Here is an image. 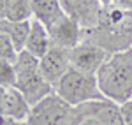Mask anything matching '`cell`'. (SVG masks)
Instances as JSON below:
<instances>
[{
  "mask_svg": "<svg viewBox=\"0 0 132 125\" xmlns=\"http://www.w3.org/2000/svg\"><path fill=\"white\" fill-rule=\"evenodd\" d=\"M97 2L101 4L102 7H106V5H111V4H113V0H97Z\"/></svg>",
  "mask_w": 132,
  "mask_h": 125,
  "instance_id": "24",
  "label": "cell"
},
{
  "mask_svg": "<svg viewBox=\"0 0 132 125\" xmlns=\"http://www.w3.org/2000/svg\"><path fill=\"white\" fill-rule=\"evenodd\" d=\"M32 106L28 101L23 97L18 88H5V95L2 101V107H0V116H5L11 120H18V122H27V118L30 115Z\"/></svg>",
  "mask_w": 132,
  "mask_h": 125,
  "instance_id": "11",
  "label": "cell"
},
{
  "mask_svg": "<svg viewBox=\"0 0 132 125\" xmlns=\"http://www.w3.org/2000/svg\"><path fill=\"white\" fill-rule=\"evenodd\" d=\"M0 125H28L27 122H18V120H11L5 116H0Z\"/></svg>",
  "mask_w": 132,
  "mask_h": 125,
  "instance_id": "20",
  "label": "cell"
},
{
  "mask_svg": "<svg viewBox=\"0 0 132 125\" xmlns=\"http://www.w3.org/2000/svg\"><path fill=\"white\" fill-rule=\"evenodd\" d=\"M34 18L30 0H5V20L30 21Z\"/></svg>",
  "mask_w": 132,
  "mask_h": 125,
  "instance_id": "15",
  "label": "cell"
},
{
  "mask_svg": "<svg viewBox=\"0 0 132 125\" xmlns=\"http://www.w3.org/2000/svg\"><path fill=\"white\" fill-rule=\"evenodd\" d=\"M71 69V53L69 49L51 46L50 51L42 58H39V71L42 78L55 88L58 81L65 76V72Z\"/></svg>",
  "mask_w": 132,
  "mask_h": 125,
  "instance_id": "8",
  "label": "cell"
},
{
  "mask_svg": "<svg viewBox=\"0 0 132 125\" xmlns=\"http://www.w3.org/2000/svg\"><path fill=\"white\" fill-rule=\"evenodd\" d=\"M55 94L60 95L62 99L67 104H71L72 107L83 104V102L106 99L102 95L101 88H99L97 76L76 71L72 67L65 72V76L55 86Z\"/></svg>",
  "mask_w": 132,
  "mask_h": 125,
  "instance_id": "4",
  "label": "cell"
},
{
  "mask_svg": "<svg viewBox=\"0 0 132 125\" xmlns=\"http://www.w3.org/2000/svg\"><path fill=\"white\" fill-rule=\"evenodd\" d=\"M50 48H51V39H50L48 27L42 25L39 20L32 18L30 32H28L27 42H25V51H28L30 55L37 56V58H42L46 53L50 51Z\"/></svg>",
  "mask_w": 132,
  "mask_h": 125,
  "instance_id": "12",
  "label": "cell"
},
{
  "mask_svg": "<svg viewBox=\"0 0 132 125\" xmlns=\"http://www.w3.org/2000/svg\"><path fill=\"white\" fill-rule=\"evenodd\" d=\"M14 67H16V86L14 88H18L23 94V97L28 101L30 106L37 104L39 101L55 92V88L42 78L37 56L23 49L18 53Z\"/></svg>",
  "mask_w": 132,
  "mask_h": 125,
  "instance_id": "3",
  "label": "cell"
},
{
  "mask_svg": "<svg viewBox=\"0 0 132 125\" xmlns=\"http://www.w3.org/2000/svg\"><path fill=\"white\" fill-rule=\"evenodd\" d=\"M48 32H50L51 46H56V48H63L71 51L83 42V28L67 14H63L53 25H50Z\"/></svg>",
  "mask_w": 132,
  "mask_h": 125,
  "instance_id": "9",
  "label": "cell"
},
{
  "mask_svg": "<svg viewBox=\"0 0 132 125\" xmlns=\"http://www.w3.org/2000/svg\"><path fill=\"white\" fill-rule=\"evenodd\" d=\"M74 107L55 92L32 106L27 118L28 125H72Z\"/></svg>",
  "mask_w": 132,
  "mask_h": 125,
  "instance_id": "5",
  "label": "cell"
},
{
  "mask_svg": "<svg viewBox=\"0 0 132 125\" xmlns=\"http://www.w3.org/2000/svg\"><path fill=\"white\" fill-rule=\"evenodd\" d=\"M130 49H132V48H130Z\"/></svg>",
  "mask_w": 132,
  "mask_h": 125,
  "instance_id": "25",
  "label": "cell"
},
{
  "mask_svg": "<svg viewBox=\"0 0 132 125\" xmlns=\"http://www.w3.org/2000/svg\"><path fill=\"white\" fill-rule=\"evenodd\" d=\"M120 111H122V118L125 125H132V99L120 106Z\"/></svg>",
  "mask_w": 132,
  "mask_h": 125,
  "instance_id": "18",
  "label": "cell"
},
{
  "mask_svg": "<svg viewBox=\"0 0 132 125\" xmlns=\"http://www.w3.org/2000/svg\"><path fill=\"white\" fill-rule=\"evenodd\" d=\"M78 125H101V123L95 122V120H83V122H79Z\"/></svg>",
  "mask_w": 132,
  "mask_h": 125,
  "instance_id": "22",
  "label": "cell"
},
{
  "mask_svg": "<svg viewBox=\"0 0 132 125\" xmlns=\"http://www.w3.org/2000/svg\"><path fill=\"white\" fill-rule=\"evenodd\" d=\"M69 53H71L72 69L86 72V74H93V76L99 72L102 63L106 62L108 56H109V53L106 49H102L101 46H97L93 42H88V41H83L81 44H78Z\"/></svg>",
  "mask_w": 132,
  "mask_h": 125,
  "instance_id": "7",
  "label": "cell"
},
{
  "mask_svg": "<svg viewBox=\"0 0 132 125\" xmlns=\"http://www.w3.org/2000/svg\"><path fill=\"white\" fill-rule=\"evenodd\" d=\"M0 85L4 88L16 86V67H14V62L0 60Z\"/></svg>",
  "mask_w": 132,
  "mask_h": 125,
  "instance_id": "16",
  "label": "cell"
},
{
  "mask_svg": "<svg viewBox=\"0 0 132 125\" xmlns=\"http://www.w3.org/2000/svg\"><path fill=\"white\" fill-rule=\"evenodd\" d=\"M113 5L123 11H132V0H113Z\"/></svg>",
  "mask_w": 132,
  "mask_h": 125,
  "instance_id": "19",
  "label": "cell"
},
{
  "mask_svg": "<svg viewBox=\"0 0 132 125\" xmlns=\"http://www.w3.org/2000/svg\"><path fill=\"white\" fill-rule=\"evenodd\" d=\"M4 95H5V88L0 85V107H2V101H4Z\"/></svg>",
  "mask_w": 132,
  "mask_h": 125,
  "instance_id": "23",
  "label": "cell"
},
{
  "mask_svg": "<svg viewBox=\"0 0 132 125\" xmlns=\"http://www.w3.org/2000/svg\"><path fill=\"white\" fill-rule=\"evenodd\" d=\"M5 20V0H0V21Z\"/></svg>",
  "mask_w": 132,
  "mask_h": 125,
  "instance_id": "21",
  "label": "cell"
},
{
  "mask_svg": "<svg viewBox=\"0 0 132 125\" xmlns=\"http://www.w3.org/2000/svg\"><path fill=\"white\" fill-rule=\"evenodd\" d=\"M83 120H95L101 125H125L120 111V104L109 99L90 101L76 106L72 111V125H78Z\"/></svg>",
  "mask_w": 132,
  "mask_h": 125,
  "instance_id": "6",
  "label": "cell"
},
{
  "mask_svg": "<svg viewBox=\"0 0 132 125\" xmlns=\"http://www.w3.org/2000/svg\"><path fill=\"white\" fill-rule=\"evenodd\" d=\"M83 41L101 46L109 55L130 49L132 11H123L113 4L102 7L97 27L92 30H83Z\"/></svg>",
  "mask_w": 132,
  "mask_h": 125,
  "instance_id": "1",
  "label": "cell"
},
{
  "mask_svg": "<svg viewBox=\"0 0 132 125\" xmlns=\"http://www.w3.org/2000/svg\"><path fill=\"white\" fill-rule=\"evenodd\" d=\"M18 58V51L14 48V44L11 39L0 32V60H9V62H16Z\"/></svg>",
  "mask_w": 132,
  "mask_h": 125,
  "instance_id": "17",
  "label": "cell"
},
{
  "mask_svg": "<svg viewBox=\"0 0 132 125\" xmlns=\"http://www.w3.org/2000/svg\"><path fill=\"white\" fill-rule=\"evenodd\" d=\"M97 83L102 95L122 106L132 99V49L111 53L99 69Z\"/></svg>",
  "mask_w": 132,
  "mask_h": 125,
  "instance_id": "2",
  "label": "cell"
},
{
  "mask_svg": "<svg viewBox=\"0 0 132 125\" xmlns=\"http://www.w3.org/2000/svg\"><path fill=\"white\" fill-rule=\"evenodd\" d=\"M30 5L34 11V20H39L46 27L53 25L65 14L60 5V0H30Z\"/></svg>",
  "mask_w": 132,
  "mask_h": 125,
  "instance_id": "13",
  "label": "cell"
},
{
  "mask_svg": "<svg viewBox=\"0 0 132 125\" xmlns=\"http://www.w3.org/2000/svg\"><path fill=\"white\" fill-rule=\"evenodd\" d=\"M60 5L67 16H71L83 30L97 27L102 5L97 0H60Z\"/></svg>",
  "mask_w": 132,
  "mask_h": 125,
  "instance_id": "10",
  "label": "cell"
},
{
  "mask_svg": "<svg viewBox=\"0 0 132 125\" xmlns=\"http://www.w3.org/2000/svg\"><path fill=\"white\" fill-rule=\"evenodd\" d=\"M30 21H9V20L0 21V32L5 34L11 39V42L14 44L18 53L25 49V42L28 37V32H30Z\"/></svg>",
  "mask_w": 132,
  "mask_h": 125,
  "instance_id": "14",
  "label": "cell"
}]
</instances>
